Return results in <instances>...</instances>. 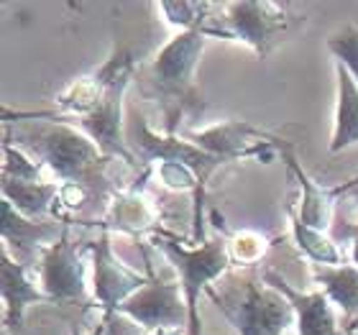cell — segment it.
<instances>
[{
	"label": "cell",
	"mask_w": 358,
	"mask_h": 335,
	"mask_svg": "<svg viewBox=\"0 0 358 335\" xmlns=\"http://www.w3.org/2000/svg\"><path fill=\"white\" fill-rule=\"evenodd\" d=\"M187 141H192L194 146H200L202 151H208L213 157L236 162V159L246 157H262L271 146H279L282 138L251 126L246 120H223V123L200 128V131H189Z\"/></svg>",
	"instance_id": "8fae6325"
},
{
	"label": "cell",
	"mask_w": 358,
	"mask_h": 335,
	"mask_svg": "<svg viewBox=\"0 0 358 335\" xmlns=\"http://www.w3.org/2000/svg\"><path fill=\"white\" fill-rule=\"evenodd\" d=\"M87 248L92 253V299H95L92 307H100L103 320L110 322L118 315V307L151 282V271L138 274L126 266L113 251L110 231L103 223H100L97 241L87 243Z\"/></svg>",
	"instance_id": "ba28073f"
},
{
	"label": "cell",
	"mask_w": 358,
	"mask_h": 335,
	"mask_svg": "<svg viewBox=\"0 0 358 335\" xmlns=\"http://www.w3.org/2000/svg\"><path fill=\"white\" fill-rule=\"evenodd\" d=\"M338 77V105H336V126L330 138V151H345L358 143V83L356 77L336 62Z\"/></svg>",
	"instance_id": "e0dca14e"
},
{
	"label": "cell",
	"mask_w": 358,
	"mask_h": 335,
	"mask_svg": "<svg viewBox=\"0 0 358 335\" xmlns=\"http://www.w3.org/2000/svg\"><path fill=\"white\" fill-rule=\"evenodd\" d=\"M44 164H38L36 159L26 154L21 146L10 141L6 136L3 141V179H18V182H46L44 179Z\"/></svg>",
	"instance_id": "603a6c76"
},
{
	"label": "cell",
	"mask_w": 358,
	"mask_h": 335,
	"mask_svg": "<svg viewBox=\"0 0 358 335\" xmlns=\"http://www.w3.org/2000/svg\"><path fill=\"white\" fill-rule=\"evenodd\" d=\"M0 233H3L6 248H13L15 259L26 264L34 256V251L41 253V248L52 246L54 241H59L64 228L57 231L54 223H36L34 218L21 215L10 202L3 200L0 202Z\"/></svg>",
	"instance_id": "9a60e30c"
},
{
	"label": "cell",
	"mask_w": 358,
	"mask_h": 335,
	"mask_svg": "<svg viewBox=\"0 0 358 335\" xmlns=\"http://www.w3.org/2000/svg\"><path fill=\"white\" fill-rule=\"evenodd\" d=\"M15 138L31 151V157L46 169H52L59 185L83 187L85 192H97L105 187V169L110 157L97 149V143L83 128L67 120H54L46 126L23 128Z\"/></svg>",
	"instance_id": "7a4b0ae2"
},
{
	"label": "cell",
	"mask_w": 358,
	"mask_h": 335,
	"mask_svg": "<svg viewBox=\"0 0 358 335\" xmlns=\"http://www.w3.org/2000/svg\"><path fill=\"white\" fill-rule=\"evenodd\" d=\"M141 335H182L179 330H157V333H141Z\"/></svg>",
	"instance_id": "83f0119b"
},
{
	"label": "cell",
	"mask_w": 358,
	"mask_h": 335,
	"mask_svg": "<svg viewBox=\"0 0 358 335\" xmlns=\"http://www.w3.org/2000/svg\"><path fill=\"white\" fill-rule=\"evenodd\" d=\"M0 294H3V325L6 333H21L23 315L36 302H49L41 287L36 284L31 269L10 256L3 246V264H0Z\"/></svg>",
	"instance_id": "7c38bea8"
},
{
	"label": "cell",
	"mask_w": 358,
	"mask_h": 335,
	"mask_svg": "<svg viewBox=\"0 0 358 335\" xmlns=\"http://www.w3.org/2000/svg\"><path fill=\"white\" fill-rule=\"evenodd\" d=\"M118 315H126L128 320L143 328V333L189 328V310H187L182 284L159 282L154 274L143 290H138L134 297H128L118 307Z\"/></svg>",
	"instance_id": "9c48e42d"
},
{
	"label": "cell",
	"mask_w": 358,
	"mask_h": 335,
	"mask_svg": "<svg viewBox=\"0 0 358 335\" xmlns=\"http://www.w3.org/2000/svg\"><path fill=\"white\" fill-rule=\"evenodd\" d=\"M345 238H348V256H351V264L358 269V228H343Z\"/></svg>",
	"instance_id": "484cf974"
},
{
	"label": "cell",
	"mask_w": 358,
	"mask_h": 335,
	"mask_svg": "<svg viewBox=\"0 0 358 335\" xmlns=\"http://www.w3.org/2000/svg\"><path fill=\"white\" fill-rule=\"evenodd\" d=\"M154 246L162 248L166 253V259L172 261L179 274V284L185 292L187 310H189V328L187 335H202V322H200V292H208L210 282H215L233 266L231 259V246L223 236L205 241L197 248H185L177 241L174 233H166L162 228H154Z\"/></svg>",
	"instance_id": "5b68a950"
},
{
	"label": "cell",
	"mask_w": 358,
	"mask_h": 335,
	"mask_svg": "<svg viewBox=\"0 0 358 335\" xmlns=\"http://www.w3.org/2000/svg\"><path fill=\"white\" fill-rule=\"evenodd\" d=\"M289 223H292V238H294L297 248L313 264H320V266H343V251L338 248V243L330 238L328 233L305 225L294 210L289 213Z\"/></svg>",
	"instance_id": "ffe728a7"
},
{
	"label": "cell",
	"mask_w": 358,
	"mask_h": 335,
	"mask_svg": "<svg viewBox=\"0 0 358 335\" xmlns=\"http://www.w3.org/2000/svg\"><path fill=\"white\" fill-rule=\"evenodd\" d=\"M208 34L185 31L169 38L146 67V95L159 100L164 115V134L177 136L187 113H202V100L194 85V69L202 57Z\"/></svg>",
	"instance_id": "6da1fadb"
},
{
	"label": "cell",
	"mask_w": 358,
	"mask_h": 335,
	"mask_svg": "<svg viewBox=\"0 0 358 335\" xmlns=\"http://www.w3.org/2000/svg\"><path fill=\"white\" fill-rule=\"evenodd\" d=\"M279 151H282L284 162L292 169V174L297 177V185L302 190V200H299L297 215L299 220L310 228H317V231H328L330 220H333V208H336V197L338 194H348L351 190V182H345L341 187H320L315 185L310 174L302 169V164L297 162L294 151L287 146V143H279Z\"/></svg>",
	"instance_id": "5bb4252c"
},
{
	"label": "cell",
	"mask_w": 358,
	"mask_h": 335,
	"mask_svg": "<svg viewBox=\"0 0 358 335\" xmlns=\"http://www.w3.org/2000/svg\"><path fill=\"white\" fill-rule=\"evenodd\" d=\"M105 333H108V322H100V325H97V328H92V330H90V333H80V330H77V328H72V335H105Z\"/></svg>",
	"instance_id": "4316f807"
},
{
	"label": "cell",
	"mask_w": 358,
	"mask_h": 335,
	"mask_svg": "<svg viewBox=\"0 0 358 335\" xmlns=\"http://www.w3.org/2000/svg\"><path fill=\"white\" fill-rule=\"evenodd\" d=\"M136 67L138 62L128 49H118L105 64H100V69L95 72L105 85V97L87 118L80 120V128L97 143V149L105 157L123 159L131 166H138V159L128 146L126 131H123V97L136 75Z\"/></svg>",
	"instance_id": "277c9868"
},
{
	"label": "cell",
	"mask_w": 358,
	"mask_h": 335,
	"mask_svg": "<svg viewBox=\"0 0 358 335\" xmlns=\"http://www.w3.org/2000/svg\"><path fill=\"white\" fill-rule=\"evenodd\" d=\"M38 287L49 302H85L87 299V266L77 251V243L64 233L52 246L41 248V264H38Z\"/></svg>",
	"instance_id": "30bf717a"
},
{
	"label": "cell",
	"mask_w": 358,
	"mask_h": 335,
	"mask_svg": "<svg viewBox=\"0 0 358 335\" xmlns=\"http://www.w3.org/2000/svg\"><path fill=\"white\" fill-rule=\"evenodd\" d=\"M313 279L320 284L330 302L341 310L345 325L353 328V322L358 320V269L353 264H343V266L313 264Z\"/></svg>",
	"instance_id": "2e32d148"
},
{
	"label": "cell",
	"mask_w": 358,
	"mask_h": 335,
	"mask_svg": "<svg viewBox=\"0 0 358 335\" xmlns=\"http://www.w3.org/2000/svg\"><path fill=\"white\" fill-rule=\"evenodd\" d=\"M264 279L271 287H276L292 302L294 315H297L299 335H341V325H338V318H336V305L330 302L325 292H310L307 294V292L294 290L274 269H266Z\"/></svg>",
	"instance_id": "4fadbf2b"
},
{
	"label": "cell",
	"mask_w": 358,
	"mask_h": 335,
	"mask_svg": "<svg viewBox=\"0 0 358 335\" xmlns=\"http://www.w3.org/2000/svg\"><path fill=\"white\" fill-rule=\"evenodd\" d=\"M348 192H356V197H358V179H353L351 182V190H348Z\"/></svg>",
	"instance_id": "f1b7e54d"
},
{
	"label": "cell",
	"mask_w": 358,
	"mask_h": 335,
	"mask_svg": "<svg viewBox=\"0 0 358 335\" xmlns=\"http://www.w3.org/2000/svg\"><path fill=\"white\" fill-rule=\"evenodd\" d=\"M3 200L10 202L21 215L26 218H44L49 215L59 202L62 185L59 182H18V179L0 177Z\"/></svg>",
	"instance_id": "ac0fdd59"
},
{
	"label": "cell",
	"mask_w": 358,
	"mask_h": 335,
	"mask_svg": "<svg viewBox=\"0 0 358 335\" xmlns=\"http://www.w3.org/2000/svg\"><path fill=\"white\" fill-rule=\"evenodd\" d=\"M103 97H105V85L97 77V72H92V75L72 80L59 95L54 97V105H57L59 113L77 115V120H83L95 111L97 105L103 103Z\"/></svg>",
	"instance_id": "44dd1931"
},
{
	"label": "cell",
	"mask_w": 358,
	"mask_h": 335,
	"mask_svg": "<svg viewBox=\"0 0 358 335\" xmlns=\"http://www.w3.org/2000/svg\"><path fill=\"white\" fill-rule=\"evenodd\" d=\"M289 29L287 6L271 0H236L225 6V18L220 29H208V36L243 41L259 57H268Z\"/></svg>",
	"instance_id": "8992f818"
},
{
	"label": "cell",
	"mask_w": 358,
	"mask_h": 335,
	"mask_svg": "<svg viewBox=\"0 0 358 335\" xmlns=\"http://www.w3.org/2000/svg\"><path fill=\"white\" fill-rule=\"evenodd\" d=\"M126 141L136 159L141 164H185L197 174L202 190L208 187V179L213 177V171L220 164H225V159L213 157L208 151H202L200 146H194L187 138H179L169 134H157L151 131L149 123L143 120V115L136 113L134 118L128 120L126 126Z\"/></svg>",
	"instance_id": "52a82bcc"
},
{
	"label": "cell",
	"mask_w": 358,
	"mask_h": 335,
	"mask_svg": "<svg viewBox=\"0 0 358 335\" xmlns=\"http://www.w3.org/2000/svg\"><path fill=\"white\" fill-rule=\"evenodd\" d=\"M208 297L241 335H284L297 322L289 299L254 274L233 276L220 292L208 287Z\"/></svg>",
	"instance_id": "3957f363"
},
{
	"label": "cell",
	"mask_w": 358,
	"mask_h": 335,
	"mask_svg": "<svg viewBox=\"0 0 358 335\" xmlns=\"http://www.w3.org/2000/svg\"><path fill=\"white\" fill-rule=\"evenodd\" d=\"M157 10L164 15V21L169 26H177L179 34L185 31H205L208 34L210 26V10H213V3H200V0H164V3H157Z\"/></svg>",
	"instance_id": "7402d4cb"
},
{
	"label": "cell",
	"mask_w": 358,
	"mask_h": 335,
	"mask_svg": "<svg viewBox=\"0 0 358 335\" xmlns=\"http://www.w3.org/2000/svg\"><path fill=\"white\" fill-rule=\"evenodd\" d=\"M328 52L338 64H343L358 83V26L348 23L328 38Z\"/></svg>",
	"instance_id": "cb8c5ba5"
},
{
	"label": "cell",
	"mask_w": 358,
	"mask_h": 335,
	"mask_svg": "<svg viewBox=\"0 0 358 335\" xmlns=\"http://www.w3.org/2000/svg\"><path fill=\"white\" fill-rule=\"evenodd\" d=\"M103 225L108 231L118 228V231L131 233V236L154 231L157 228V208L143 197V192H138L134 187L123 194H115V200L110 205V218Z\"/></svg>",
	"instance_id": "d6986e66"
},
{
	"label": "cell",
	"mask_w": 358,
	"mask_h": 335,
	"mask_svg": "<svg viewBox=\"0 0 358 335\" xmlns=\"http://www.w3.org/2000/svg\"><path fill=\"white\" fill-rule=\"evenodd\" d=\"M228 246H231L233 261H238V264H254V261H259L268 251V241L256 231H241L233 236V241Z\"/></svg>",
	"instance_id": "d4e9b609"
}]
</instances>
